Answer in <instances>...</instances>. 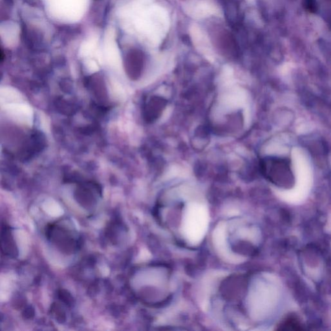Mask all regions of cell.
Instances as JSON below:
<instances>
[{"label": "cell", "mask_w": 331, "mask_h": 331, "mask_svg": "<svg viewBox=\"0 0 331 331\" xmlns=\"http://www.w3.org/2000/svg\"><path fill=\"white\" fill-rule=\"evenodd\" d=\"M59 297L66 304H70L71 299V296L66 291L60 290L59 292Z\"/></svg>", "instance_id": "obj_5"}, {"label": "cell", "mask_w": 331, "mask_h": 331, "mask_svg": "<svg viewBox=\"0 0 331 331\" xmlns=\"http://www.w3.org/2000/svg\"><path fill=\"white\" fill-rule=\"evenodd\" d=\"M51 312L58 322H62L64 321V314L58 305L54 304L52 306Z\"/></svg>", "instance_id": "obj_3"}, {"label": "cell", "mask_w": 331, "mask_h": 331, "mask_svg": "<svg viewBox=\"0 0 331 331\" xmlns=\"http://www.w3.org/2000/svg\"><path fill=\"white\" fill-rule=\"evenodd\" d=\"M4 57H5V55H4L3 52L0 49V61H2L4 59Z\"/></svg>", "instance_id": "obj_7"}, {"label": "cell", "mask_w": 331, "mask_h": 331, "mask_svg": "<svg viewBox=\"0 0 331 331\" xmlns=\"http://www.w3.org/2000/svg\"><path fill=\"white\" fill-rule=\"evenodd\" d=\"M306 9L310 12H315L316 10V5L315 0H303Z\"/></svg>", "instance_id": "obj_4"}, {"label": "cell", "mask_w": 331, "mask_h": 331, "mask_svg": "<svg viewBox=\"0 0 331 331\" xmlns=\"http://www.w3.org/2000/svg\"><path fill=\"white\" fill-rule=\"evenodd\" d=\"M260 171L270 183L284 189H290L295 183L294 173L289 159L266 157L259 163Z\"/></svg>", "instance_id": "obj_1"}, {"label": "cell", "mask_w": 331, "mask_h": 331, "mask_svg": "<svg viewBox=\"0 0 331 331\" xmlns=\"http://www.w3.org/2000/svg\"><path fill=\"white\" fill-rule=\"evenodd\" d=\"M23 316H24L26 319H31V318L34 317L35 310L33 309V307H28L25 309L24 313H23Z\"/></svg>", "instance_id": "obj_6"}, {"label": "cell", "mask_w": 331, "mask_h": 331, "mask_svg": "<svg viewBox=\"0 0 331 331\" xmlns=\"http://www.w3.org/2000/svg\"><path fill=\"white\" fill-rule=\"evenodd\" d=\"M95 1H98V0H95Z\"/></svg>", "instance_id": "obj_8"}, {"label": "cell", "mask_w": 331, "mask_h": 331, "mask_svg": "<svg viewBox=\"0 0 331 331\" xmlns=\"http://www.w3.org/2000/svg\"><path fill=\"white\" fill-rule=\"evenodd\" d=\"M0 250L7 256L16 258L18 249L9 228H4L0 233Z\"/></svg>", "instance_id": "obj_2"}]
</instances>
